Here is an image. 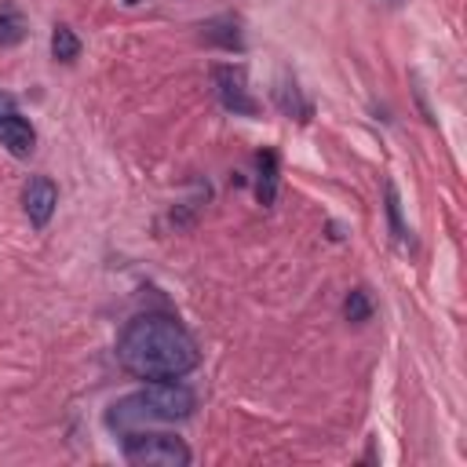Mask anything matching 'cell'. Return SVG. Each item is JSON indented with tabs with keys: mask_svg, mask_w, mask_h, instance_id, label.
I'll return each mask as SVG.
<instances>
[{
	"mask_svg": "<svg viewBox=\"0 0 467 467\" xmlns=\"http://www.w3.org/2000/svg\"><path fill=\"white\" fill-rule=\"evenodd\" d=\"M117 361L135 379H179L197 368L201 347L171 314H139L117 336Z\"/></svg>",
	"mask_w": 467,
	"mask_h": 467,
	"instance_id": "6da1fadb",
	"label": "cell"
},
{
	"mask_svg": "<svg viewBox=\"0 0 467 467\" xmlns=\"http://www.w3.org/2000/svg\"><path fill=\"white\" fill-rule=\"evenodd\" d=\"M193 409H197V398L190 387L175 379H150L142 390H131L106 409V427L124 434L150 423H179V420H190Z\"/></svg>",
	"mask_w": 467,
	"mask_h": 467,
	"instance_id": "7a4b0ae2",
	"label": "cell"
},
{
	"mask_svg": "<svg viewBox=\"0 0 467 467\" xmlns=\"http://www.w3.org/2000/svg\"><path fill=\"white\" fill-rule=\"evenodd\" d=\"M120 452L139 467H186L193 460V452L186 449L182 438L153 434V431H142V427L120 434Z\"/></svg>",
	"mask_w": 467,
	"mask_h": 467,
	"instance_id": "3957f363",
	"label": "cell"
},
{
	"mask_svg": "<svg viewBox=\"0 0 467 467\" xmlns=\"http://www.w3.org/2000/svg\"><path fill=\"white\" fill-rule=\"evenodd\" d=\"M212 80H215V95L219 102L230 109V113H241V117H255L259 113V102L248 95V80H244V69L241 66H215L212 69Z\"/></svg>",
	"mask_w": 467,
	"mask_h": 467,
	"instance_id": "277c9868",
	"label": "cell"
},
{
	"mask_svg": "<svg viewBox=\"0 0 467 467\" xmlns=\"http://www.w3.org/2000/svg\"><path fill=\"white\" fill-rule=\"evenodd\" d=\"M55 204H58V186H55L47 175H33V179L26 182V190H22V208H26L29 223H33L36 230L51 223Z\"/></svg>",
	"mask_w": 467,
	"mask_h": 467,
	"instance_id": "5b68a950",
	"label": "cell"
},
{
	"mask_svg": "<svg viewBox=\"0 0 467 467\" xmlns=\"http://www.w3.org/2000/svg\"><path fill=\"white\" fill-rule=\"evenodd\" d=\"M0 142H4L15 157H29V153L36 150V131H33V124L15 109V113H7V117L0 120Z\"/></svg>",
	"mask_w": 467,
	"mask_h": 467,
	"instance_id": "8992f818",
	"label": "cell"
},
{
	"mask_svg": "<svg viewBox=\"0 0 467 467\" xmlns=\"http://www.w3.org/2000/svg\"><path fill=\"white\" fill-rule=\"evenodd\" d=\"M201 40L223 47V51H244V36H241V22L234 15H219V18H208L201 26Z\"/></svg>",
	"mask_w": 467,
	"mask_h": 467,
	"instance_id": "52a82bcc",
	"label": "cell"
},
{
	"mask_svg": "<svg viewBox=\"0 0 467 467\" xmlns=\"http://www.w3.org/2000/svg\"><path fill=\"white\" fill-rule=\"evenodd\" d=\"M281 168H277V153L274 150H259L255 153V201L263 204V208H270L274 201H277V175Z\"/></svg>",
	"mask_w": 467,
	"mask_h": 467,
	"instance_id": "ba28073f",
	"label": "cell"
},
{
	"mask_svg": "<svg viewBox=\"0 0 467 467\" xmlns=\"http://www.w3.org/2000/svg\"><path fill=\"white\" fill-rule=\"evenodd\" d=\"M26 33H29V26H26L22 7L11 4V0H0V47H15V44H22Z\"/></svg>",
	"mask_w": 467,
	"mask_h": 467,
	"instance_id": "9c48e42d",
	"label": "cell"
},
{
	"mask_svg": "<svg viewBox=\"0 0 467 467\" xmlns=\"http://www.w3.org/2000/svg\"><path fill=\"white\" fill-rule=\"evenodd\" d=\"M274 102H277V109H281L285 117H296V120H306V117H310V102L303 99V91H299L296 80H281V84L274 88Z\"/></svg>",
	"mask_w": 467,
	"mask_h": 467,
	"instance_id": "30bf717a",
	"label": "cell"
},
{
	"mask_svg": "<svg viewBox=\"0 0 467 467\" xmlns=\"http://www.w3.org/2000/svg\"><path fill=\"white\" fill-rule=\"evenodd\" d=\"M77 55H80V36L69 26H55V33H51V58L69 66V62H77Z\"/></svg>",
	"mask_w": 467,
	"mask_h": 467,
	"instance_id": "8fae6325",
	"label": "cell"
},
{
	"mask_svg": "<svg viewBox=\"0 0 467 467\" xmlns=\"http://www.w3.org/2000/svg\"><path fill=\"white\" fill-rule=\"evenodd\" d=\"M372 296L365 292V288H350L347 292V299H343V317L350 321V325H365L368 317H372Z\"/></svg>",
	"mask_w": 467,
	"mask_h": 467,
	"instance_id": "7c38bea8",
	"label": "cell"
},
{
	"mask_svg": "<svg viewBox=\"0 0 467 467\" xmlns=\"http://www.w3.org/2000/svg\"><path fill=\"white\" fill-rule=\"evenodd\" d=\"M383 197H387V223H390V234H394V241H405V237H409V226L401 223V201H398L394 182H387Z\"/></svg>",
	"mask_w": 467,
	"mask_h": 467,
	"instance_id": "4fadbf2b",
	"label": "cell"
},
{
	"mask_svg": "<svg viewBox=\"0 0 467 467\" xmlns=\"http://www.w3.org/2000/svg\"><path fill=\"white\" fill-rule=\"evenodd\" d=\"M7 113H15V99H11L7 91H0V120H4Z\"/></svg>",
	"mask_w": 467,
	"mask_h": 467,
	"instance_id": "5bb4252c",
	"label": "cell"
}]
</instances>
